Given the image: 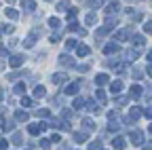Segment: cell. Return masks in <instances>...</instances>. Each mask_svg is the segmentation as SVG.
Returning <instances> with one entry per match:
<instances>
[{"instance_id":"6da1fadb","label":"cell","mask_w":152,"mask_h":150,"mask_svg":"<svg viewBox=\"0 0 152 150\" xmlns=\"http://www.w3.org/2000/svg\"><path fill=\"white\" fill-rule=\"evenodd\" d=\"M140 116H142V108L133 106V108H129V112L125 114V123H127V125H135V123L140 121Z\"/></svg>"},{"instance_id":"7a4b0ae2","label":"cell","mask_w":152,"mask_h":150,"mask_svg":"<svg viewBox=\"0 0 152 150\" xmlns=\"http://www.w3.org/2000/svg\"><path fill=\"white\" fill-rule=\"evenodd\" d=\"M40 34H42V30H40V28H34V30H32V32L26 36L23 47H26V49H32V47L36 45V40H38V36H40Z\"/></svg>"},{"instance_id":"3957f363","label":"cell","mask_w":152,"mask_h":150,"mask_svg":"<svg viewBox=\"0 0 152 150\" xmlns=\"http://www.w3.org/2000/svg\"><path fill=\"white\" fill-rule=\"evenodd\" d=\"M129 142H131V144H135V146H142V144H144V133H142L140 129L131 131V135H129Z\"/></svg>"},{"instance_id":"277c9868","label":"cell","mask_w":152,"mask_h":150,"mask_svg":"<svg viewBox=\"0 0 152 150\" xmlns=\"http://www.w3.org/2000/svg\"><path fill=\"white\" fill-rule=\"evenodd\" d=\"M108 129L110 131H118L121 129V125H118V116H116V112H110V114H108Z\"/></svg>"},{"instance_id":"5b68a950","label":"cell","mask_w":152,"mask_h":150,"mask_svg":"<svg viewBox=\"0 0 152 150\" xmlns=\"http://www.w3.org/2000/svg\"><path fill=\"white\" fill-rule=\"evenodd\" d=\"M23 61H26V57H23L21 53H17V55H11V59H9L11 68H21V66H23Z\"/></svg>"},{"instance_id":"8992f818","label":"cell","mask_w":152,"mask_h":150,"mask_svg":"<svg viewBox=\"0 0 152 150\" xmlns=\"http://www.w3.org/2000/svg\"><path fill=\"white\" fill-rule=\"evenodd\" d=\"M131 36V28H125V30H118L116 34H114V42H123V40H127Z\"/></svg>"},{"instance_id":"52a82bcc","label":"cell","mask_w":152,"mask_h":150,"mask_svg":"<svg viewBox=\"0 0 152 150\" xmlns=\"http://www.w3.org/2000/svg\"><path fill=\"white\" fill-rule=\"evenodd\" d=\"M59 66H64V68H76V64H74V59L70 57V55H59Z\"/></svg>"},{"instance_id":"ba28073f","label":"cell","mask_w":152,"mask_h":150,"mask_svg":"<svg viewBox=\"0 0 152 150\" xmlns=\"http://www.w3.org/2000/svg\"><path fill=\"white\" fill-rule=\"evenodd\" d=\"M85 108H87L89 112H93V114H99V112H102V106L95 104L93 100H87V102H85Z\"/></svg>"},{"instance_id":"9c48e42d","label":"cell","mask_w":152,"mask_h":150,"mask_svg":"<svg viewBox=\"0 0 152 150\" xmlns=\"http://www.w3.org/2000/svg\"><path fill=\"white\" fill-rule=\"evenodd\" d=\"M78 89H80V80H76V83H70L64 89V93H66V95H74V93H78Z\"/></svg>"},{"instance_id":"30bf717a","label":"cell","mask_w":152,"mask_h":150,"mask_svg":"<svg viewBox=\"0 0 152 150\" xmlns=\"http://www.w3.org/2000/svg\"><path fill=\"white\" fill-rule=\"evenodd\" d=\"M142 93H144V89H142L140 85H133V87L129 89V95H131L133 100H140V97H142Z\"/></svg>"},{"instance_id":"8fae6325","label":"cell","mask_w":152,"mask_h":150,"mask_svg":"<svg viewBox=\"0 0 152 150\" xmlns=\"http://www.w3.org/2000/svg\"><path fill=\"white\" fill-rule=\"evenodd\" d=\"M118 51H121V47H118L116 42H110V45L104 47V53H106V55H114V53H118Z\"/></svg>"},{"instance_id":"7c38bea8","label":"cell","mask_w":152,"mask_h":150,"mask_svg":"<svg viewBox=\"0 0 152 150\" xmlns=\"http://www.w3.org/2000/svg\"><path fill=\"white\" fill-rule=\"evenodd\" d=\"M89 53H91V49L87 45H76V55H78V57H87Z\"/></svg>"},{"instance_id":"4fadbf2b","label":"cell","mask_w":152,"mask_h":150,"mask_svg":"<svg viewBox=\"0 0 152 150\" xmlns=\"http://www.w3.org/2000/svg\"><path fill=\"white\" fill-rule=\"evenodd\" d=\"M28 119H30V114L26 110H17L15 112V121H19V123H28Z\"/></svg>"},{"instance_id":"5bb4252c","label":"cell","mask_w":152,"mask_h":150,"mask_svg":"<svg viewBox=\"0 0 152 150\" xmlns=\"http://www.w3.org/2000/svg\"><path fill=\"white\" fill-rule=\"evenodd\" d=\"M40 131H42V129H40V123H30V125H28V133H30V135H38Z\"/></svg>"},{"instance_id":"9a60e30c","label":"cell","mask_w":152,"mask_h":150,"mask_svg":"<svg viewBox=\"0 0 152 150\" xmlns=\"http://www.w3.org/2000/svg\"><path fill=\"white\" fill-rule=\"evenodd\" d=\"M108 83H110L108 74H97V76H95V85H97V87H104V85H108Z\"/></svg>"},{"instance_id":"2e32d148","label":"cell","mask_w":152,"mask_h":150,"mask_svg":"<svg viewBox=\"0 0 152 150\" xmlns=\"http://www.w3.org/2000/svg\"><path fill=\"white\" fill-rule=\"evenodd\" d=\"M95 97H97V102H99V104H102V106H104V104H106V102H108V95H106V91H104V89H102V87H99V89H97V91H95Z\"/></svg>"},{"instance_id":"e0dca14e","label":"cell","mask_w":152,"mask_h":150,"mask_svg":"<svg viewBox=\"0 0 152 150\" xmlns=\"http://www.w3.org/2000/svg\"><path fill=\"white\" fill-rule=\"evenodd\" d=\"M125 144H127L125 138H114V140H112V148H114V150H123Z\"/></svg>"},{"instance_id":"ac0fdd59","label":"cell","mask_w":152,"mask_h":150,"mask_svg":"<svg viewBox=\"0 0 152 150\" xmlns=\"http://www.w3.org/2000/svg\"><path fill=\"white\" fill-rule=\"evenodd\" d=\"M68 30L70 32H76V34H78V36H85L87 32L83 30V28H78V23H76V21H70V26H68Z\"/></svg>"},{"instance_id":"d6986e66","label":"cell","mask_w":152,"mask_h":150,"mask_svg":"<svg viewBox=\"0 0 152 150\" xmlns=\"http://www.w3.org/2000/svg\"><path fill=\"white\" fill-rule=\"evenodd\" d=\"M137 55H140V53H137L135 49H127V51H125V61H133V59H137Z\"/></svg>"},{"instance_id":"ffe728a7","label":"cell","mask_w":152,"mask_h":150,"mask_svg":"<svg viewBox=\"0 0 152 150\" xmlns=\"http://www.w3.org/2000/svg\"><path fill=\"white\" fill-rule=\"evenodd\" d=\"M118 9H121V4H118V0H112V2L108 4V15H114V13H118Z\"/></svg>"},{"instance_id":"44dd1931","label":"cell","mask_w":152,"mask_h":150,"mask_svg":"<svg viewBox=\"0 0 152 150\" xmlns=\"http://www.w3.org/2000/svg\"><path fill=\"white\" fill-rule=\"evenodd\" d=\"M110 89H112L114 95H116V93H121V91H123V80H112V83H110Z\"/></svg>"},{"instance_id":"7402d4cb","label":"cell","mask_w":152,"mask_h":150,"mask_svg":"<svg viewBox=\"0 0 152 150\" xmlns=\"http://www.w3.org/2000/svg\"><path fill=\"white\" fill-rule=\"evenodd\" d=\"M112 30H114V28H112V26H108V23H106V26H104V28H99V30H97V32H95V36H99V38H102V36H106V34H110V32H112Z\"/></svg>"},{"instance_id":"603a6c76","label":"cell","mask_w":152,"mask_h":150,"mask_svg":"<svg viewBox=\"0 0 152 150\" xmlns=\"http://www.w3.org/2000/svg\"><path fill=\"white\" fill-rule=\"evenodd\" d=\"M66 78H68V76H66L64 72H57V74H53V78H51V80H53L55 85H59V83H64Z\"/></svg>"},{"instance_id":"cb8c5ba5","label":"cell","mask_w":152,"mask_h":150,"mask_svg":"<svg viewBox=\"0 0 152 150\" xmlns=\"http://www.w3.org/2000/svg\"><path fill=\"white\" fill-rule=\"evenodd\" d=\"M133 45H135V47H144L146 45V38H144L142 34H135V36H133Z\"/></svg>"},{"instance_id":"d4e9b609","label":"cell","mask_w":152,"mask_h":150,"mask_svg":"<svg viewBox=\"0 0 152 150\" xmlns=\"http://www.w3.org/2000/svg\"><path fill=\"white\" fill-rule=\"evenodd\" d=\"M68 9H70V0H59V2H57V11L59 13H64Z\"/></svg>"},{"instance_id":"484cf974","label":"cell","mask_w":152,"mask_h":150,"mask_svg":"<svg viewBox=\"0 0 152 150\" xmlns=\"http://www.w3.org/2000/svg\"><path fill=\"white\" fill-rule=\"evenodd\" d=\"M4 13H7V17H9V19H13V21H15V19H19V13H17V11H15L13 7H9V9H7Z\"/></svg>"},{"instance_id":"4316f807","label":"cell","mask_w":152,"mask_h":150,"mask_svg":"<svg viewBox=\"0 0 152 150\" xmlns=\"http://www.w3.org/2000/svg\"><path fill=\"white\" fill-rule=\"evenodd\" d=\"M74 142H87V133H85V131H76V133H74Z\"/></svg>"},{"instance_id":"83f0119b","label":"cell","mask_w":152,"mask_h":150,"mask_svg":"<svg viewBox=\"0 0 152 150\" xmlns=\"http://www.w3.org/2000/svg\"><path fill=\"white\" fill-rule=\"evenodd\" d=\"M83 127H85V131H93L95 129V123L91 119H83Z\"/></svg>"},{"instance_id":"f1b7e54d","label":"cell","mask_w":152,"mask_h":150,"mask_svg":"<svg viewBox=\"0 0 152 150\" xmlns=\"http://www.w3.org/2000/svg\"><path fill=\"white\" fill-rule=\"evenodd\" d=\"M108 66H110L114 72H123V70H125V66H123V64H118V61H108Z\"/></svg>"},{"instance_id":"f546056e","label":"cell","mask_w":152,"mask_h":150,"mask_svg":"<svg viewBox=\"0 0 152 150\" xmlns=\"http://www.w3.org/2000/svg\"><path fill=\"white\" fill-rule=\"evenodd\" d=\"M45 93H47V89H45L42 85H38V87L34 89V97H45Z\"/></svg>"},{"instance_id":"4dcf8cb0","label":"cell","mask_w":152,"mask_h":150,"mask_svg":"<svg viewBox=\"0 0 152 150\" xmlns=\"http://www.w3.org/2000/svg\"><path fill=\"white\" fill-rule=\"evenodd\" d=\"M95 21H97V15H95V13H89V15L85 17V23H87V26H93Z\"/></svg>"},{"instance_id":"1f68e13d","label":"cell","mask_w":152,"mask_h":150,"mask_svg":"<svg viewBox=\"0 0 152 150\" xmlns=\"http://www.w3.org/2000/svg\"><path fill=\"white\" fill-rule=\"evenodd\" d=\"M57 125H59V127H57V129H61V131H70L72 129V125H70V121H59V123H57Z\"/></svg>"},{"instance_id":"d6a6232c","label":"cell","mask_w":152,"mask_h":150,"mask_svg":"<svg viewBox=\"0 0 152 150\" xmlns=\"http://www.w3.org/2000/svg\"><path fill=\"white\" fill-rule=\"evenodd\" d=\"M72 106H74L76 110H83V108H85V100H83V97H76V100L72 102Z\"/></svg>"},{"instance_id":"836d02e7","label":"cell","mask_w":152,"mask_h":150,"mask_svg":"<svg viewBox=\"0 0 152 150\" xmlns=\"http://www.w3.org/2000/svg\"><path fill=\"white\" fill-rule=\"evenodd\" d=\"M23 91H26V85H23V83H17V85L13 87V93H17V95H21Z\"/></svg>"},{"instance_id":"e575fe53","label":"cell","mask_w":152,"mask_h":150,"mask_svg":"<svg viewBox=\"0 0 152 150\" xmlns=\"http://www.w3.org/2000/svg\"><path fill=\"white\" fill-rule=\"evenodd\" d=\"M26 11L28 13H34L36 11V2H34V0H26Z\"/></svg>"},{"instance_id":"d590c367","label":"cell","mask_w":152,"mask_h":150,"mask_svg":"<svg viewBox=\"0 0 152 150\" xmlns=\"http://www.w3.org/2000/svg\"><path fill=\"white\" fill-rule=\"evenodd\" d=\"M87 4H89L91 9H97V7L104 4V0H87Z\"/></svg>"},{"instance_id":"8d00e7d4","label":"cell","mask_w":152,"mask_h":150,"mask_svg":"<svg viewBox=\"0 0 152 150\" xmlns=\"http://www.w3.org/2000/svg\"><path fill=\"white\" fill-rule=\"evenodd\" d=\"M21 142H23V135L19 133V131H17V133H13V144H17V146H19Z\"/></svg>"},{"instance_id":"74e56055","label":"cell","mask_w":152,"mask_h":150,"mask_svg":"<svg viewBox=\"0 0 152 150\" xmlns=\"http://www.w3.org/2000/svg\"><path fill=\"white\" fill-rule=\"evenodd\" d=\"M38 144H40V148H42V150H49V148H51V140H47V138H45V140H40Z\"/></svg>"},{"instance_id":"f35d334b","label":"cell","mask_w":152,"mask_h":150,"mask_svg":"<svg viewBox=\"0 0 152 150\" xmlns=\"http://www.w3.org/2000/svg\"><path fill=\"white\" fill-rule=\"evenodd\" d=\"M49 26H51V28H59V26H61V21L57 19V17H51V19H49Z\"/></svg>"},{"instance_id":"ab89813d","label":"cell","mask_w":152,"mask_h":150,"mask_svg":"<svg viewBox=\"0 0 152 150\" xmlns=\"http://www.w3.org/2000/svg\"><path fill=\"white\" fill-rule=\"evenodd\" d=\"M36 114H38V116H45V119H47V116H51V112H49V110H45V108H38V110H36Z\"/></svg>"},{"instance_id":"60d3db41","label":"cell","mask_w":152,"mask_h":150,"mask_svg":"<svg viewBox=\"0 0 152 150\" xmlns=\"http://www.w3.org/2000/svg\"><path fill=\"white\" fill-rule=\"evenodd\" d=\"M76 15H78V9H70V11H68V19L74 21V17H76Z\"/></svg>"},{"instance_id":"b9f144b4","label":"cell","mask_w":152,"mask_h":150,"mask_svg":"<svg viewBox=\"0 0 152 150\" xmlns=\"http://www.w3.org/2000/svg\"><path fill=\"white\" fill-rule=\"evenodd\" d=\"M89 150H102V142H91L89 144Z\"/></svg>"},{"instance_id":"7bdbcfd3","label":"cell","mask_w":152,"mask_h":150,"mask_svg":"<svg viewBox=\"0 0 152 150\" xmlns=\"http://www.w3.org/2000/svg\"><path fill=\"white\" fill-rule=\"evenodd\" d=\"M142 74H144L142 68H133V78H142Z\"/></svg>"},{"instance_id":"ee69618b","label":"cell","mask_w":152,"mask_h":150,"mask_svg":"<svg viewBox=\"0 0 152 150\" xmlns=\"http://www.w3.org/2000/svg\"><path fill=\"white\" fill-rule=\"evenodd\" d=\"M21 106H23V108H30V106H34V102H32L30 97H23V100H21Z\"/></svg>"},{"instance_id":"f6af8a7d","label":"cell","mask_w":152,"mask_h":150,"mask_svg":"<svg viewBox=\"0 0 152 150\" xmlns=\"http://www.w3.org/2000/svg\"><path fill=\"white\" fill-rule=\"evenodd\" d=\"M142 114H144L146 119H150V121H152V108H146V110H142Z\"/></svg>"},{"instance_id":"bcb514c9","label":"cell","mask_w":152,"mask_h":150,"mask_svg":"<svg viewBox=\"0 0 152 150\" xmlns=\"http://www.w3.org/2000/svg\"><path fill=\"white\" fill-rule=\"evenodd\" d=\"M127 102H129V97H116V104H118V106H125Z\"/></svg>"},{"instance_id":"7dc6e473","label":"cell","mask_w":152,"mask_h":150,"mask_svg":"<svg viewBox=\"0 0 152 150\" xmlns=\"http://www.w3.org/2000/svg\"><path fill=\"white\" fill-rule=\"evenodd\" d=\"M144 32L152 34V21H146V26H144Z\"/></svg>"},{"instance_id":"c3c4849f","label":"cell","mask_w":152,"mask_h":150,"mask_svg":"<svg viewBox=\"0 0 152 150\" xmlns=\"http://www.w3.org/2000/svg\"><path fill=\"white\" fill-rule=\"evenodd\" d=\"M0 30H2L4 34H11V32H13V26H2V28H0Z\"/></svg>"},{"instance_id":"681fc988","label":"cell","mask_w":152,"mask_h":150,"mask_svg":"<svg viewBox=\"0 0 152 150\" xmlns=\"http://www.w3.org/2000/svg\"><path fill=\"white\" fill-rule=\"evenodd\" d=\"M66 47L68 49H76V40H66Z\"/></svg>"},{"instance_id":"f907efd6","label":"cell","mask_w":152,"mask_h":150,"mask_svg":"<svg viewBox=\"0 0 152 150\" xmlns=\"http://www.w3.org/2000/svg\"><path fill=\"white\" fill-rule=\"evenodd\" d=\"M7 146H9V142H7V140H2V138H0V150H7Z\"/></svg>"},{"instance_id":"816d5d0a","label":"cell","mask_w":152,"mask_h":150,"mask_svg":"<svg viewBox=\"0 0 152 150\" xmlns=\"http://www.w3.org/2000/svg\"><path fill=\"white\" fill-rule=\"evenodd\" d=\"M76 68H78V72H89V66H87V64H83V66H76Z\"/></svg>"},{"instance_id":"f5cc1de1","label":"cell","mask_w":152,"mask_h":150,"mask_svg":"<svg viewBox=\"0 0 152 150\" xmlns=\"http://www.w3.org/2000/svg\"><path fill=\"white\" fill-rule=\"evenodd\" d=\"M59 140H61L59 133H53V135H51V142H59Z\"/></svg>"},{"instance_id":"db71d44e","label":"cell","mask_w":152,"mask_h":150,"mask_svg":"<svg viewBox=\"0 0 152 150\" xmlns=\"http://www.w3.org/2000/svg\"><path fill=\"white\" fill-rule=\"evenodd\" d=\"M59 38H61L59 34H53V36H51V42H59Z\"/></svg>"},{"instance_id":"11a10c76","label":"cell","mask_w":152,"mask_h":150,"mask_svg":"<svg viewBox=\"0 0 152 150\" xmlns=\"http://www.w3.org/2000/svg\"><path fill=\"white\" fill-rule=\"evenodd\" d=\"M0 55H2V57H9V51L7 49H0Z\"/></svg>"},{"instance_id":"9f6ffc18","label":"cell","mask_w":152,"mask_h":150,"mask_svg":"<svg viewBox=\"0 0 152 150\" xmlns=\"http://www.w3.org/2000/svg\"><path fill=\"white\" fill-rule=\"evenodd\" d=\"M146 74H148L150 78H152V66H148V68H146Z\"/></svg>"},{"instance_id":"6f0895ef","label":"cell","mask_w":152,"mask_h":150,"mask_svg":"<svg viewBox=\"0 0 152 150\" xmlns=\"http://www.w3.org/2000/svg\"><path fill=\"white\" fill-rule=\"evenodd\" d=\"M148 61H152V51H148Z\"/></svg>"},{"instance_id":"680465c9","label":"cell","mask_w":152,"mask_h":150,"mask_svg":"<svg viewBox=\"0 0 152 150\" xmlns=\"http://www.w3.org/2000/svg\"><path fill=\"white\" fill-rule=\"evenodd\" d=\"M0 102H2V91H0Z\"/></svg>"},{"instance_id":"91938a15","label":"cell","mask_w":152,"mask_h":150,"mask_svg":"<svg viewBox=\"0 0 152 150\" xmlns=\"http://www.w3.org/2000/svg\"><path fill=\"white\" fill-rule=\"evenodd\" d=\"M7 2H11V4H13V2H15V0H7Z\"/></svg>"},{"instance_id":"94428289","label":"cell","mask_w":152,"mask_h":150,"mask_svg":"<svg viewBox=\"0 0 152 150\" xmlns=\"http://www.w3.org/2000/svg\"><path fill=\"white\" fill-rule=\"evenodd\" d=\"M131 2H140V0H131Z\"/></svg>"},{"instance_id":"6125c7cd","label":"cell","mask_w":152,"mask_h":150,"mask_svg":"<svg viewBox=\"0 0 152 150\" xmlns=\"http://www.w3.org/2000/svg\"><path fill=\"white\" fill-rule=\"evenodd\" d=\"M150 133H152V125H150Z\"/></svg>"},{"instance_id":"be15d7a7","label":"cell","mask_w":152,"mask_h":150,"mask_svg":"<svg viewBox=\"0 0 152 150\" xmlns=\"http://www.w3.org/2000/svg\"><path fill=\"white\" fill-rule=\"evenodd\" d=\"M0 34H2V30H0Z\"/></svg>"},{"instance_id":"e7e4bbea","label":"cell","mask_w":152,"mask_h":150,"mask_svg":"<svg viewBox=\"0 0 152 150\" xmlns=\"http://www.w3.org/2000/svg\"><path fill=\"white\" fill-rule=\"evenodd\" d=\"M47 2H51V0H47Z\"/></svg>"}]
</instances>
